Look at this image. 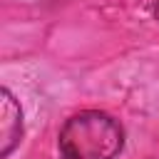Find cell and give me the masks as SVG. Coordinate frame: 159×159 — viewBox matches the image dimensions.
<instances>
[{"instance_id": "3", "label": "cell", "mask_w": 159, "mask_h": 159, "mask_svg": "<svg viewBox=\"0 0 159 159\" xmlns=\"http://www.w3.org/2000/svg\"><path fill=\"white\" fill-rule=\"evenodd\" d=\"M157 17H159V5H157Z\"/></svg>"}, {"instance_id": "2", "label": "cell", "mask_w": 159, "mask_h": 159, "mask_svg": "<svg viewBox=\"0 0 159 159\" xmlns=\"http://www.w3.org/2000/svg\"><path fill=\"white\" fill-rule=\"evenodd\" d=\"M2 152L0 157L7 159L10 152L20 144V137H22V112H20V104L15 102V97L10 94V89H2Z\"/></svg>"}, {"instance_id": "1", "label": "cell", "mask_w": 159, "mask_h": 159, "mask_svg": "<svg viewBox=\"0 0 159 159\" xmlns=\"http://www.w3.org/2000/svg\"><path fill=\"white\" fill-rule=\"evenodd\" d=\"M124 147L122 124L99 109L72 114L57 137V159H117Z\"/></svg>"}]
</instances>
